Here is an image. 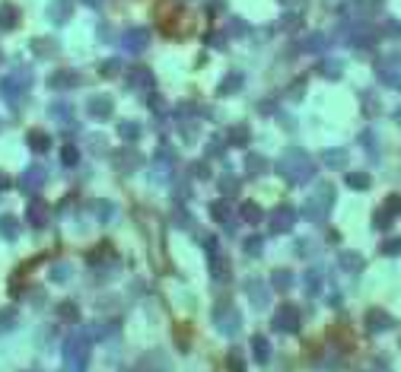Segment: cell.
Here are the masks:
<instances>
[{
	"mask_svg": "<svg viewBox=\"0 0 401 372\" xmlns=\"http://www.w3.org/2000/svg\"><path fill=\"white\" fill-rule=\"evenodd\" d=\"M16 23V10L13 6H0V29H13Z\"/></svg>",
	"mask_w": 401,
	"mask_h": 372,
	"instance_id": "1",
	"label": "cell"
},
{
	"mask_svg": "<svg viewBox=\"0 0 401 372\" xmlns=\"http://www.w3.org/2000/svg\"><path fill=\"white\" fill-rule=\"evenodd\" d=\"M0 232H3V235H13V232H16V220H10V216H0Z\"/></svg>",
	"mask_w": 401,
	"mask_h": 372,
	"instance_id": "2",
	"label": "cell"
}]
</instances>
